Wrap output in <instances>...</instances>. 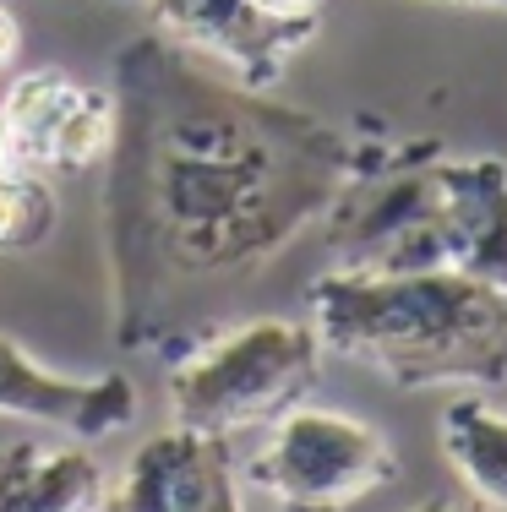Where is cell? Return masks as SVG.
I'll return each instance as SVG.
<instances>
[{
	"label": "cell",
	"mask_w": 507,
	"mask_h": 512,
	"mask_svg": "<svg viewBox=\"0 0 507 512\" xmlns=\"http://www.w3.org/2000/svg\"><path fill=\"white\" fill-rule=\"evenodd\" d=\"M442 447L458 463L475 502L507 512V414L486 398H453L442 414Z\"/></svg>",
	"instance_id": "8fae6325"
},
{
	"label": "cell",
	"mask_w": 507,
	"mask_h": 512,
	"mask_svg": "<svg viewBox=\"0 0 507 512\" xmlns=\"http://www.w3.org/2000/svg\"><path fill=\"white\" fill-rule=\"evenodd\" d=\"M6 164H17V158H11V137H6V120H0V169Z\"/></svg>",
	"instance_id": "2e32d148"
},
{
	"label": "cell",
	"mask_w": 507,
	"mask_h": 512,
	"mask_svg": "<svg viewBox=\"0 0 507 512\" xmlns=\"http://www.w3.org/2000/svg\"><path fill=\"white\" fill-rule=\"evenodd\" d=\"M262 11H273V17H317L322 0H257Z\"/></svg>",
	"instance_id": "5bb4252c"
},
{
	"label": "cell",
	"mask_w": 507,
	"mask_h": 512,
	"mask_svg": "<svg viewBox=\"0 0 507 512\" xmlns=\"http://www.w3.org/2000/svg\"><path fill=\"white\" fill-rule=\"evenodd\" d=\"M55 186L44 169L6 164L0 169V256H28L55 235Z\"/></svg>",
	"instance_id": "7c38bea8"
},
{
	"label": "cell",
	"mask_w": 507,
	"mask_h": 512,
	"mask_svg": "<svg viewBox=\"0 0 507 512\" xmlns=\"http://www.w3.org/2000/svg\"><path fill=\"white\" fill-rule=\"evenodd\" d=\"M93 512H104V507H93Z\"/></svg>",
	"instance_id": "ac0fdd59"
},
{
	"label": "cell",
	"mask_w": 507,
	"mask_h": 512,
	"mask_svg": "<svg viewBox=\"0 0 507 512\" xmlns=\"http://www.w3.org/2000/svg\"><path fill=\"white\" fill-rule=\"evenodd\" d=\"M104 512H246L229 469V442L202 431H164L126 463Z\"/></svg>",
	"instance_id": "52a82bcc"
},
{
	"label": "cell",
	"mask_w": 507,
	"mask_h": 512,
	"mask_svg": "<svg viewBox=\"0 0 507 512\" xmlns=\"http://www.w3.org/2000/svg\"><path fill=\"white\" fill-rule=\"evenodd\" d=\"M104 469L82 442L0 447V512H93Z\"/></svg>",
	"instance_id": "30bf717a"
},
{
	"label": "cell",
	"mask_w": 507,
	"mask_h": 512,
	"mask_svg": "<svg viewBox=\"0 0 507 512\" xmlns=\"http://www.w3.org/2000/svg\"><path fill=\"white\" fill-rule=\"evenodd\" d=\"M22 50V28H17V17H11V6H0V71L17 60Z\"/></svg>",
	"instance_id": "4fadbf2b"
},
{
	"label": "cell",
	"mask_w": 507,
	"mask_h": 512,
	"mask_svg": "<svg viewBox=\"0 0 507 512\" xmlns=\"http://www.w3.org/2000/svg\"><path fill=\"white\" fill-rule=\"evenodd\" d=\"M437 262L507 289V164L497 153L437 158Z\"/></svg>",
	"instance_id": "9c48e42d"
},
{
	"label": "cell",
	"mask_w": 507,
	"mask_h": 512,
	"mask_svg": "<svg viewBox=\"0 0 507 512\" xmlns=\"http://www.w3.org/2000/svg\"><path fill=\"white\" fill-rule=\"evenodd\" d=\"M306 327L404 393L507 382V289L453 267H333L306 289Z\"/></svg>",
	"instance_id": "7a4b0ae2"
},
{
	"label": "cell",
	"mask_w": 507,
	"mask_h": 512,
	"mask_svg": "<svg viewBox=\"0 0 507 512\" xmlns=\"http://www.w3.org/2000/svg\"><path fill=\"white\" fill-rule=\"evenodd\" d=\"M415 512H491L486 502H448V496H431L426 507H415Z\"/></svg>",
	"instance_id": "9a60e30c"
},
{
	"label": "cell",
	"mask_w": 507,
	"mask_h": 512,
	"mask_svg": "<svg viewBox=\"0 0 507 512\" xmlns=\"http://www.w3.org/2000/svg\"><path fill=\"white\" fill-rule=\"evenodd\" d=\"M11 137V158L44 175H82L104 164L115 137V93L77 82L66 71H22L0 104Z\"/></svg>",
	"instance_id": "8992f818"
},
{
	"label": "cell",
	"mask_w": 507,
	"mask_h": 512,
	"mask_svg": "<svg viewBox=\"0 0 507 512\" xmlns=\"http://www.w3.org/2000/svg\"><path fill=\"white\" fill-rule=\"evenodd\" d=\"M246 480L273 496L279 512H349L398 480L393 442L344 409L295 404L268 425Z\"/></svg>",
	"instance_id": "277c9868"
},
{
	"label": "cell",
	"mask_w": 507,
	"mask_h": 512,
	"mask_svg": "<svg viewBox=\"0 0 507 512\" xmlns=\"http://www.w3.org/2000/svg\"><path fill=\"white\" fill-rule=\"evenodd\" d=\"M153 33L246 88H273L289 60L317 39V17H273L257 0H142Z\"/></svg>",
	"instance_id": "5b68a950"
},
{
	"label": "cell",
	"mask_w": 507,
	"mask_h": 512,
	"mask_svg": "<svg viewBox=\"0 0 507 512\" xmlns=\"http://www.w3.org/2000/svg\"><path fill=\"white\" fill-rule=\"evenodd\" d=\"M0 414L55 425L71 442H104V436H120L131 425L137 393L115 371L66 376V371H50L44 360H33L22 344L0 338Z\"/></svg>",
	"instance_id": "ba28073f"
},
{
	"label": "cell",
	"mask_w": 507,
	"mask_h": 512,
	"mask_svg": "<svg viewBox=\"0 0 507 512\" xmlns=\"http://www.w3.org/2000/svg\"><path fill=\"white\" fill-rule=\"evenodd\" d=\"M110 93V327L126 355H164L180 300L262 273L328 218L360 164V131L246 88L159 33L115 55Z\"/></svg>",
	"instance_id": "6da1fadb"
},
{
	"label": "cell",
	"mask_w": 507,
	"mask_h": 512,
	"mask_svg": "<svg viewBox=\"0 0 507 512\" xmlns=\"http://www.w3.org/2000/svg\"><path fill=\"white\" fill-rule=\"evenodd\" d=\"M448 6H486V11H507V0H448Z\"/></svg>",
	"instance_id": "e0dca14e"
},
{
	"label": "cell",
	"mask_w": 507,
	"mask_h": 512,
	"mask_svg": "<svg viewBox=\"0 0 507 512\" xmlns=\"http://www.w3.org/2000/svg\"><path fill=\"white\" fill-rule=\"evenodd\" d=\"M322 344L295 316H251L240 327L208 333L175 360L164 382L169 420L180 431L235 436L251 425H273L279 414L306 404L317 387Z\"/></svg>",
	"instance_id": "3957f363"
}]
</instances>
